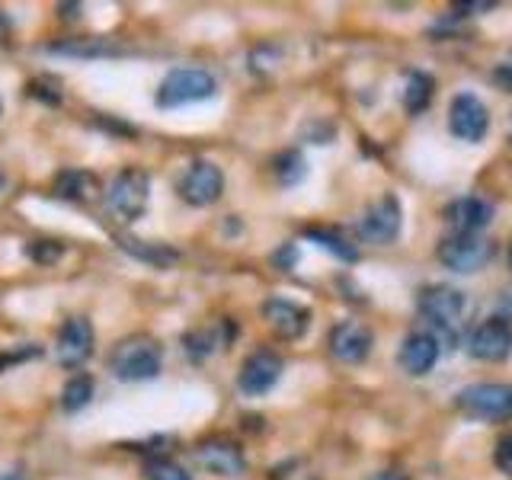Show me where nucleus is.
I'll return each instance as SVG.
<instances>
[{
  "label": "nucleus",
  "mask_w": 512,
  "mask_h": 480,
  "mask_svg": "<svg viewBox=\"0 0 512 480\" xmlns=\"http://www.w3.org/2000/svg\"><path fill=\"white\" fill-rule=\"evenodd\" d=\"M442 349L436 343V336L429 333H410L404 343H400V352H397V362L404 368L407 375L413 378H423L432 372V365L439 362Z\"/></svg>",
  "instance_id": "obj_17"
},
{
  "label": "nucleus",
  "mask_w": 512,
  "mask_h": 480,
  "mask_svg": "<svg viewBox=\"0 0 512 480\" xmlns=\"http://www.w3.org/2000/svg\"><path fill=\"white\" fill-rule=\"evenodd\" d=\"M295 260H298V250H295V244H285L276 256H272V263H276L282 272H288V269H292L295 266Z\"/></svg>",
  "instance_id": "obj_28"
},
{
  "label": "nucleus",
  "mask_w": 512,
  "mask_h": 480,
  "mask_svg": "<svg viewBox=\"0 0 512 480\" xmlns=\"http://www.w3.org/2000/svg\"><path fill=\"white\" fill-rule=\"evenodd\" d=\"M144 477L148 480H192L186 468H180L176 461L170 458H154L148 461V468H144Z\"/></svg>",
  "instance_id": "obj_24"
},
{
  "label": "nucleus",
  "mask_w": 512,
  "mask_h": 480,
  "mask_svg": "<svg viewBox=\"0 0 512 480\" xmlns=\"http://www.w3.org/2000/svg\"><path fill=\"white\" fill-rule=\"evenodd\" d=\"M493 461H496V468H500L503 474L512 477V432H506V436H503L500 442H496Z\"/></svg>",
  "instance_id": "obj_26"
},
{
  "label": "nucleus",
  "mask_w": 512,
  "mask_h": 480,
  "mask_svg": "<svg viewBox=\"0 0 512 480\" xmlns=\"http://www.w3.org/2000/svg\"><path fill=\"white\" fill-rule=\"evenodd\" d=\"M468 352L477 362H506L512 356V320L490 317L468 340Z\"/></svg>",
  "instance_id": "obj_10"
},
{
  "label": "nucleus",
  "mask_w": 512,
  "mask_h": 480,
  "mask_svg": "<svg viewBox=\"0 0 512 480\" xmlns=\"http://www.w3.org/2000/svg\"><path fill=\"white\" fill-rule=\"evenodd\" d=\"M464 311H468V298H464V292H458V288H452V285H429L420 292V314L432 327L429 336H436L439 346L442 343L452 346L458 340Z\"/></svg>",
  "instance_id": "obj_2"
},
{
  "label": "nucleus",
  "mask_w": 512,
  "mask_h": 480,
  "mask_svg": "<svg viewBox=\"0 0 512 480\" xmlns=\"http://www.w3.org/2000/svg\"><path fill=\"white\" fill-rule=\"evenodd\" d=\"M61 253L64 247L58 244V240H32L29 244V256H32V263H39V266H52L61 260Z\"/></svg>",
  "instance_id": "obj_25"
},
{
  "label": "nucleus",
  "mask_w": 512,
  "mask_h": 480,
  "mask_svg": "<svg viewBox=\"0 0 512 480\" xmlns=\"http://www.w3.org/2000/svg\"><path fill=\"white\" fill-rule=\"evenodd\" d=\"M509 135H512V128H509Z\"/></svg>",
  "instance_id": "obj_34"
},
{
  "label": "nucleus",
  "mask_w": 512,
  "mask_h": 480,
  "mask_svg": "<svg viewBox=\"0 0 512 480\" xmlns=\"http://www.w3.org/2000/svg\"><path fill=\"white\" fill-rule=\"evenodd\" d=\"M4 29H7V23H4V13H0V36H4Z\"/></svg>",
  "instance_id": "obj_32"
},
{
  "label": "nucleus",
  "mask_w": 512,
  "mask_h": 480,
  "mask_svg": "<svg viewBox=\"0 0 512 480\" xmlns=\"http://www.w3.org/2000/svg\"><path fill=\"white\" fill-rule=\"evenodd\" d=\"M93 391H96V384L87 372H77L74 378L64 381V388H61V410L64 413H77V410H84L90 400H93Z\"/></svg>",
  "instance_id": "obj_19"
},
{
  "label": "nucleus",
  "mask_w": 512,
  "mask_h": 480,
  "mask_svg": "<svg viewBox=\"0 0 512 480\" xmlns=\"http://www.w3.org/2000/svg\"><path fill=\"white\" fill-rule=\"evenodd\" d=\"M432 100V77L420 74V71H413L407 77V90H404V106L410 116H416V112H423Z\"/></svg>",
  "instance_id": "obj_22"
},
{
  "label": "nucleus",
  "mask_w": 512,
  "mask_h": 480,
  "mask_svg": "<svg viewBox=\"0 0 512 480\" xmlns=\"http://www.w3.org/2000/svg\"><path fill=\"white\" fill-rule=\"evenodd\" d=\"M215 90H218V80L205 68H173L157 87V106L180 109L189 103H202V100H212Z\"/></svg>",
  "instance_id": "obj_4"
},
{
  "label": "nucleus",
  "mask_w": 512,
  "mask_h": 480,
  "mask_svg": "<svg viewBox=\"0 0 512 480\" xmlns=\"http://www.w3.org/2000/svg\"><path fill=\"white\" fill-rule=\"evenodd\" d=\"M93 340V324L87 317H68L58 330V362L64 368L84 365L93 352Z\"/></svg>",
  "instance_id": "obj_15"
},
{
  "label": "nucleus",
  "mask_w": 512,
  "mask_h": 480,
  "mask_svg": "<svg viewBox=\"0 0 512 480\" xmlns=\"http://www.w3.org/2000/svg\"><path fill=\"white\" fill-rule=\"evenodd\" d=\"M496 247L477 234H452L439 244V263L452 272H477L493 260Z\"/></svg>",
  "instance_id": "obj_6"
},
{
  "label": "nucleus",
  "mask_w": 512,
  "mask_h": 480,
  "mask_svg": "<svg viewBox=\"0 0 512 480\" xmlns=\"http://www.w3.org/2000/svg\"><path fill=\"white\" fill-rule=\"evenodd\" d=\"M448 128H452L455 138L477 144L490 132V112L474 93H458L448 106Z\"/></svg>",
  "instance_id": "obj_11"
},
{
  "label": "nucleus",
  "mask_w": 512,
  "mask_h": 480,
  "mask_svg": "<svg viewBox=\"0 0 512 480\" xmlns=\"http://www.w3.org/2000/svg\"><path fill=\"white\" fill-rule=\"evenodd\" d=\"M400 221H404V212H400L397 196H381L375 205H368V212L359 218V237L365 244L375 247H388L400 234Z\"/></svg>",
  "instance_id": "obj_8"
},
{
  "label": "nucleus",
  "mask_w": 512,
  "mask_h": 480,
  "mask_svg": "<svg viewBox=\"0 0 512 480\" xmlns=\"http://www.w3.org/2000/svg\"><path fill=\"white\" fill-rule=\"evenodd\" d=\"M148 199H151V176L141 167H125L109 180L103 192V205L106 215L119 224H135L148 212Z\"/></svg>",
  "instance_id": "obj_1"
},
{
  "label": "nucleus",
  "mask_w": 512,
  "mask_h": 480,
  "mask_svg": "<svg viewBox=\"0 0 512 480\" xmlns=\"http://www.w3.org/2000/svg\"><path fill=\"white\" fill-rule=\"evenodd\" d=\"M493 215L496 205L487 202L484 196H464L445 208V218L455 228V234H480L484 228H490Z\"/></svg>",
  "instance_id": "obj_16"
},
{
  "label": "nucleus",
  "mask_w": 512,
  "mask_h": 480,
  "mask_svg": "<svg viewBox=\"0 0 512 480\" xmlns=\"http://www.w3.org/2000/svg\"><path fill=\"white\" fill-rule=\"evenodd\" d=\"M176 192H180V199L186 205H196V208L215 205L224 192V173L212 160H192L180 173V180H176Z\"/></svg>",
  "instance_id": "obj_5"
},
{
  "label": "nucleus",
  "mask_w": 512,
  "mask_h": 480,
  "mask_svg": "<svg viewBox=\"0 0 512 480\" xmlns=\"http://www.w3.org/2000/svg\"><path fill=\"white\" fill-rule=\"evenodd\" d=\"M263 320L279 340H301L311 327V311L304 304H295L288 298H266L263 301Z\"/></svg>",
  "instance_id": "obj_12"
},
{
  "label": "nucleus",
  "mask_w": 512,
  "mask_h": 480,
  "mask_svg": "<svg viewBox=\"0 0 512 480\" xmlns=\"http://www.w3.org/2000/svg\"><path fill=\"white\" fill-rule=\"evenodd\" d=\"M458 407L477 420H506L512 416V384H468L458 391Z\"/></svg>",
  "instance_id": "obj_7"
},
{
  "label": "nucleus",
  "mask_w": 512,
  "mask_h": 480,
  "mask_svg": "<svg viewBox=\"0 0 512 480\" xmlns=\"http://www.w3.org/2000/svg\"><path fill=\"white\" fill-rule=\"evenodd\" d=\"M509 266H512V260H509Z\"/></svg>",
  "instance_id": "obj_35"
},
{
  "label": "nucleus",
  "mask_w": 512,
  "mask_h": 480,
  "mask_svg": "<svg viewBox=\"0 0 512 480\" xmlns=\"http://www.w3.org/2000/svg\"><path fill=\"white\" fill-rule=\"evenodd\" d=\"M4 189H7V176H4V170H0V199H4Z\"/></svg>",
  "instance_id": "obj_31"
},
{
  "label": "nucleus",
  "mask_w": 512,
  "mask_h": 480,
  "mask_svg": "<svg viewBox=\"0 0 512 480\" xmlns=\"http://www.w3.org/2000/svg\"><path fill=\"white\" fill-rule=\"evenodd\" d=\"M308 240H314V244H317L320 250L333 253L336 260H343V263H356V260H359V250L352 247L346 237L336 234V231H327V228H311V231H308Z\"/></svg>",
  "instance_id": "obj_21"
},
{
  "label": "nucleus",
  "mask_w": 512,
  "mask_h": 480,
  "mask_svg": "<svg viewBox=\"0 0 512 480\" xmlns=\"http://www.w3.org/2000/svg\"><path fill=\"white\" fill-rule=\"evenodd\" d=\"M36 356H42V349H39V346H32V343H26L23 349L0 352V372H4V368L13 365V362H26V359H36Z\"/></svg>",
  "instance_id": "obj_27"
},
{
  "label": "nucleus",
  "mask_w": 512,
  "mask_h": 480,
  "mask_svg": "<svg viewBox=\"0 0 512 480\" xmlns=\"http://www.w3.org/2000/svg\"><path fill=\"white\" fill-rule=\"evenodd\" d=\"M119 244L132 256H138V260L151 263V266H170L176 260V250H167L160 244H144V240H132V237H119Z\"/></svg>",
  "instance_id": "obj_23"
},
{
  "label": "nucleus",
  "mask_w": 512,
  "mask_h": 480,
  "mask_svg": "<svg viewBox=\"0 0 512 480\" xmlns=\"http://www.w3.org/2000/svg\"><path fill=\"white\" fill-rule=\"evenodd\" d=\"M0 116H4V100H0Z\"/></svg>",
  "instance_id": "obj_33"
},
{
  "label": "nucleus",
  "mask_w": 512,
  "mask_h": 480,
  "mask_svg": "<svg viewBox=\"0 0 512 480\" xmlns=\"http://www.w3.org/2000/svg\"><path fill=\"white\" fill-rule=\"evenodd\" d=\"M272 173H276V180L282 186H298L308 176V160H304L301 151H282L272 160Z\"/></svg>",
  "instance_id": "obj_20"
},
{
  "label": "nucleus",
  "mask_w": 512,
  "mask_h": 480,
  "mask_svg": "<svg viewBox=\"0 0 512 480\" xmlns=\"http://www.w3.org/2000/svg\"><path fill=\"white\" fill-rule=\"evenodd\" d=\"M368 480H407V477H400L397 471H381V474H375V477H368Z\"/></svg>",
  "instance_id": "obj_29"
},
{
  "label": "nucleus",
  "mask_w": 512,
  "mask_h": 480,
  "mask_svg": "<svg viewBox=\"0 0 512 480\" xmlns=\"http://www.w3.org/2000/svg\"><path fill=\"white\" fill-rule=\"evenodd\" d=\"M0 480H29L23 471H0Z\"/></svg>",
  "instance_id": "obj_30"
},
{
  "label": "nucleus",
  "mask_w": 512,
  "mask_h": 480,
  "mask_svg": "<svg viewBox=\"0 0 512 480\" xmlns=\"http://www.w3.org/2000/svg\"><path fill=\"white\" fill-rule=\"evenodd\" d=\"M282 368L285 365H282V359L276 356V352H269V349L253 352V356L244 359V365H240V372H237V388H240V394H247V397H263V394H269L279 384Z\"/></svg>",
  "instance_id": "obj_9"
},
{
  "label": "nucleus",
  "mask_w": 512,
  "mask_h": 480,
  "mask_svg": "<svg viewBox=\"0 0 512 480\" xmlns=\"http://www.w3.org/2000/svg\"><path fill=\"white\" fill-rule=\"evenodd\" d=\"M196 464L215 477H240L247 468V458L231 439H205L196 445Z\"/></svg>",
  "instance_id": "obj_13"
},
{
  "label": "nucleus",
  "mask_w": 512,
  "mask_h": 480,
  "mask_svg": "<svg viewBox=\"0 0 512 480\" xmlns=\"http://www.w3.org/2000/svg\"><path fill=\"white\" fill-rule=\"evenodd\" d=\"M375 346V336L365 324L359 320H340L333 330H330V352L333 359H340L346 365H359L368 359V352Z\"/></svg>",
  "instance_id": "obj_14"
},
{
  "label": "nucleus",
  "mask_w": 512,
  "mask_h": 480,
  "mask_svg": "<svg viewBox=\"0 0 512 480\" xmlns=\"http://www.w3.org/2000/svg\"><path fill=\"white\" fill-rule=\"evenodd\" d=\"M96 186V180L90 173L84 170H61L55 176V183H52V192H55V199H64V202H84L90 196V189Z\"/></svg>",
  "instance_id": "obj_18"
},
{
  "label": "nucleus",
  "mask_w": 512,
  "mask_h": 480,
  "mask_svg": "<svg viewBox=\"0 0 512 480\" xmlns=\"http://www.w3.org/2000/svg\"><path fill=\"white\" fill-rule=\"evenodd\" d=\"M160 365H164V349L148 333H132L112 349L109 356V372L119 381H151L160 375Z\"/></svg>",
  "instance_id": "obj_3"
}]
</instances>
